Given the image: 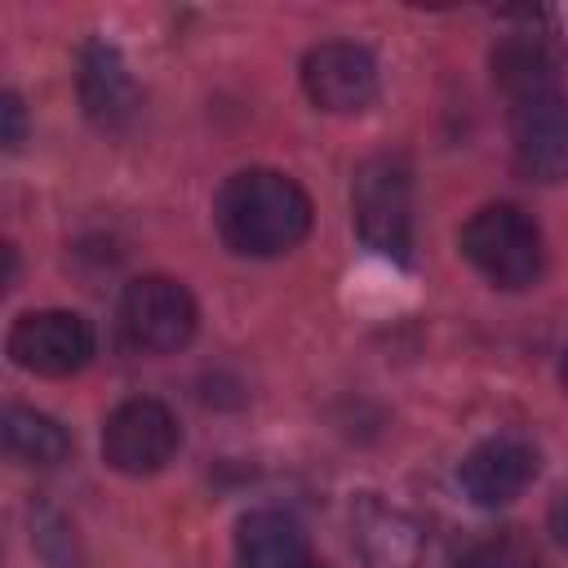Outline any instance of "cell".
Instances as JSON below:
<instances>
[{
    "mask_svg": "<svg viewBox=\"0 0 568 568\" xmlns=\"http://www.w3.org/2000/svg\"><path fill=\"white\" fill-rule=\"evenodd\" d=\"M213 222L226 248L244 257H280L311 231V195L280 169H240L213 200Z\"/></svg>",
    "mask_w": 568,
    "mask_h": 568,
    "instance_id": "1",
    "label": "cell"
},
{
    "mask_svg": "<svg viewBox=\"0 0 568 568\" xmlns=\"http://www.w3.org/2000/svg\"><path fill=\"white\" fill-rule=\"evenodd\" d=\"M462 257L497 288H528L541 275V231L519 204H484L462 226Z\"/></svg>",
    "mask_w": 568,
    "mask_h": 568,
    "instance_id": "2",
    "label": "cell"
},
{
    "mask_svg": "<svg viewBox=\"0 0 568 568\" xmlns=\"http://www.w3.org/2000/svg\"><path fill=\"white\" fill-rule=\"evenodd\" d=\"M355 235L386 257H404L413 244V169L404 155H368L351 178Z\"/></svg>",
    "mask_w": 568,
    "mask_h": 568,
    "instance_id": "3",
    "label": "cell"
},
{
    "mask_svg": "<svg viewBox=\"0 0 568 568\" xmlns=\"http://www.w3.org/2000/svg\"><path fill=\"white\" fill-rule=\"evenodd\" d=\"M200 306L182 280L169 275H142L124 284L115 302V328L120 342L138 355H173L195 337Z\"/></svg>",
    "mask_w": 568,
    "mask_h": 568,
    "instance_id": "4",
    "label": "cell"
},
{
    "mask_svg": "<svg viewBox=\"0 0 568 568\" xmlns=\"http://www.w3.org/2000/svg\"><path fill=\"white\" fill-rule=\"evenodd\" d=\"M178 444H182V430H178L173 408L160 404V399H146V395L115 404L102 422L106 466L120 470V475H133V479L164 470L173 462Z\"/></svg>",
    "mask_w": 568,
    "mask_h": 568,
    "instance_id": "5",
    "label": "cell"
},
{
    "mask_svg": "<svg viewBox=\"0 0 568 568\" xmlns=\"http://www.w3.org/2000/svg\"><path fill=\"white\" fill-rule=\"evenodd\" d=\"M9 359L36 377H71L93 359V328L75 311H27L9 328Z\"/></svg>",
    "mask_w": 568,
    "mask_h": 568,
    "instance_id": "6",
    "label": "cell"
},
{
    "mask_svg": "<svg viewBox=\"0 0 568 568\" xmlns=\"http://www.w3.org/2000/svg\"><path fill=\"white\" fill-rule=\"evenodd\" d=\"M302 89L320 111L351 115L377 98V62L364 44L324 40L302 58Z\"/></svg>",
    "mask_w": 568,
    "mask_h": 568,
    "instance_id": "7",
    "label": "cell"
},
{
    "mask_svg": "<svg viewBox=\"0 0 568 568\" xmlns=\"http://www.w3.org/2000/svg\"><path fill=\"white\" fill-rule=\"evenodd\" d=\"M510 155H515V169L532 182H564L568 178V98L564 93L515 102Z\"/></svg>",
    "mask_w": 568,
    "mask_h": 568,
    "instance_id": "8",
    "label": "cell"
},
{
    "mask_svg": "<svg viewBox=\"0 0 568 568\" xmlns=\"http://www.w3.org/2000/svg\"><path fill=\"white\" fill-rule=\"evenodd\" d=\"M532 479H537V448L524 435H488L457 466L462 493L488 510L510 506Z\"/></svg>",
    "mask_w": 568,
    "mask_h": 568,
    "instance_id": "9",
    "label": "cell"
},
{
    "mask_svg": "<svg viewBox=\"0 0 568 568\" xmlns=\"http://www.w3.org/2000/svg\"><path fill=\"white\" fill-rule=\"evenodd\" d=\"M75 89H80V106L84 115L106 129V133H120L133 115H138V84H133V71L124 62V53L106 40H89L80 49V62H75Z\"/></svg>",
    "mask_w": 568,
    "mask_h": 568,
    "instance_id": "10",
    "label": "cell"
},
{
    "mask_svg": "<svg viewBox=\"0 0 568 568\" xmlns=\"http://www.w3.org/2000/svg\"><path fill=\"white\" fill-rule=\"evenodd\" d=\"M351 528L355 550L368 568H417L426 555V528L382 497H359L351 510Z\"/></svg>",
    "mask_w": 568,
    "mask_h": 568,
    "instance_id": "11",
    "label": "cell"
},
{
    "mask_svg": "<svg viewBox=\"0 0 568 568\" xmlns=\"http://www.w3.org/2000/svg\"><path fill=\"white\" fill-rule=\"evenodd\" d=\"M488 67H493V84L510 98V102H528V98H546V93H559V53L546 36H532V31H515V36H501L488 53Z\"/></svg>",
    "mask_w": 568,
    "mask_h": 568,
    "instance_id": "12",
    "label": "cell"
},
{
    "mask_svg": "<svg viewBox=\"0 0 568 568\" xmlns=\"http://www.w3.org/2000/svg\"><path fill=\"white\" fill-rule=\"evenodd\" d=\"M235 559H240V568H302L311 559V550H306V532L293 515L253 510L240 519Z\"/></svg>",
    "mask_w": 568,
    "mask_h": 568,
    "instance_id": "13",
    "label": "cell"
},
{
    "mask_svg": "<svg viewBox=\"0 0 568 568\" xmlns=\"http://www.w3.org/2000/svg\"><path fill=\"white\" fill-rule=\"evenodd\" d=\"M0 435H4V448L9 457H18L22 466H36V470H49V466H62L71 457V435L58 417L40 413V408H22V404H9L4 417H0Z\"/></svg>",
    "mask_w": 568,
    "mask_h": 568,
    "instance_id": "14",
    "label": "cell"
},
{
    "mask_svg": "<svg viewBox=\"0 0 568 568\" xmlns=\"http://www.w3.org/2000/svg\"><path fill=\"white\" fill-rule=\"evenodd\" d=\"M453 568H541V555L519 528H497L475 537Z\"/></svg>",
    "mask_w": 568,
    "mask_h": 568,
    "instance_id": "15",
    "label": "cell"
},
{
    "mask_svg": "<svg viewBox=\"0 0 568 568\" xmlns=\"http://www.w3.org/2000/svg\"><path fill=\"white\" fill-rule=\"evenodd\" d=\"M0 120H4L0 142H4L9 151H18L22 138H27V111H22V98H18V93H4V98H0Z\"/></svg>",
    "mask_w": 568,
    "mask_h": 568,
    "instance_id": "16",
    "label": "cell"
},
{
    "mask_svg": "<svg viewBox=\"0 0 568 568\" xmlns=\"http://www.w3.org/2000/svg\"><path fill=\"white\" fill-rule=\"evenodd\" d=\"M546 524H550V537L568 550V484L555 493V501H550V515H546Z\"/></svg>",
    "mask_w": 568,
    "mask_h": 568,
    "instance_id": "17",
    "label": "cell"
},
{
    "mask_svg": "<svg viewBox=\"0 0 568 568\" xmlns=\"http://www.w3.org/2000/svg\"><path fill=\"white\" fill-rule=\"evenodd\" d=\"M559 386L568 390V351H564V359H559Z\"/></svg>",
    "mask_w": 568,
    "mask_h": 568,
    "instance_id": "18",
    "label": "cell"
},
{
    "mask_svg": "<svg viewBox=\"0 0 568 568\" xmlns=\"http://www.w3.org/2000/svg\"><path fill=\"white\" fill-rule=\"evenodd\" d=\"M302 568H324V564H315V559H306V564H302Z\"/></svg>",
    "mask_w": 568,
    "mask_h": 568,
    "instance_id": "19",
    "label": "cell"
}]
</instances>
